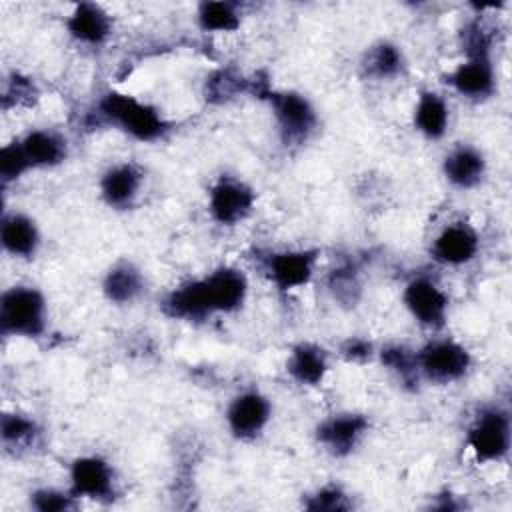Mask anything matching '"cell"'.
<instances>
[{
  "instance_id": "obj_1",
  "label": "cell",
  "mask_w": 512,
  "mask_h": 512,
  "mask_svg": "<svg viewBox=\"0 0 512 512\" xmlns=\"http://www.w3.org/2000/svg\"><path fill=\"white\" fill-rule=\"evenodd\" d=\"M100 112L138 140H154L166 128L164 120L152 106L142 104L128 94H108L100 102Z\"/></svg>"
},
{
  "instance_id": "obj_2",
  "label": "cell",
  "mask_w": 512,
  "mask_h": 512,
  "mask_svg": "<svg viewBox=\"0 0 512 512\" xmlns=\"http://www.w3.org/2000/svg\"><path fill=\"white\" fill-rule=\"evenodd\" d=\"M0 326L6 334L36 336L44 328V298L34 288H12L0 302Z\"/></svg>"
},
{
  "instance_id": "obj_3",
  "label": "cell",
  "mask_w": 512,
  "mask_h": 512,
  "mask_svg": "<svg viewBox=\"0 0 512 512\" xmlns=\"http://www.w3.org/2000/svg\"><path fill=\"white\" fill-rule=\"evenodd\" d=\"M416 364L430 380L450 382L464 376L470 366V356L460 344L452 340H438L420 350Z\"/></svg>"
},
{
  "instance_id": "obj_4",
  "label": "cell",
  "mask_w": 512,
  "mask_h": 512,
  "mask_svg": "<svg viewBox=\"0 0 512 512\" xmlns=\"http://www.w3.org/2000/svg\"><path fill=\"white\" fill-rule=\"evenodd\" d=\"M468 444L480 460H498L510 446V422L500 410H484L468 432Z\"/></svg>"
},
{
  "instance_id": "obj_5",
  "label": "cell",
  "mask_w": 512,
  "mask_h": 512,
  "mask_svg": "<svg viewBox=\"0 0 512 512\" xmlns=\"http://www.w3.org/2000/svg\"><path fill=\"white\" fill-rule=\"evenodd\" d=\"M272 106L286 142H302L316 124V116L306 98L294 92L272 94Z\"/></svg>"
},
{
  "instance_id": "obj_6",
  "label": "cell",
  "mask_w": 512,
  "mask_h": 512,
  "mask_svg": "<svg viewBox=\"0 0 512 512\" xmlns=\"http://www.w3.org/2000/svg\"><path fill=\"white\" fill-rule=\"evenodd\" d=\"M254 194L238 180L222 178L210 192V212L220 224H236L248 216Z\"/></svg>"
},
{
  "instance_id": "obj_7",
  "label": "cell",
  "mask_w": 512,
  "mask_h": 512,
  "mask_svg": "<svg viewBox=\"0 0 512 512\" xmlns=\"http://www.w3.org/2000/svg\"><path fill=\"white\" fill-rule=\"evenodd\" d=\"M404 304L424 326H440L446 318L448 300L444 292L426 278H416L406 286Z\"/></svg>"
},
{
  "instance_id": "obj_8",
  "label": "cell",
  "mask_w": 512,
  "mask_h": 512,
  "mask_svg": "<svg viewBox=\"0 0 512 512\" xmlns=\"http://www.w3.org/2000/svg\"><path fill=\"white\" fill-rule=\"evenodd\" d=\"M212 312H232L246 296V278L234 268H220L202 278Z\"/></svg>"
},
{
  "instance_id": "obj_9",
  "label": "cell",
  "mask_w": 512,
  "mask_h": 512,
  "mask_svg": "<svg viewBox=\"0 0 512 512\" xmlns=\"http://www.w3.org/2000/svg\"><path fill=\"white\" fill-rule=\"evenodd\" d=\"M270 418V404L258 392L240 394L228 408L230 430L238 438L256 436Z\"/></svg>"
},
{
  "instance_id": "obj_10",
  "label": "cell",
  "mask_w": 512,
  "mask_h": 512,
  "mask_svg": "<svg viewBox=\"0 0 512 512\" xmlns=\"http://www.w3.org/2000/svg\"><path fill=\"white\" fill-rule=\"evenodd\" d=\"M478 252V236L466 224H450L446 226L434 240L432 254L438 262L460 266L474 258Z\"/></svg>"
},
{
  "instance_id": "obj_11",
  "label": "cell",
  "mask_w": 512,
  "mask_h": 512,
  "mask_svg": "<svg viewBox=\"0 0 512 512\" xmlns=\"http://www.w3.org/2000/svg\"><path fill=\"white\" fill-rule=\"evenodd\" d=\"M72 494L104 498L112 492V472L108 464L100 458L86 456L78 458L70 470Z\"/></svg>"
},
{
  "instance_id": "obj_12",
  "label": "cell",
  "mask_w": 512,
  "mask_h": 512,
  "mask_svg": "<svg viewBox=\"0 0 512 512\" xmlns=\"http://www.w3.org/2000/svg\"><path fill=\"white\" fill-rule=\"evenodd\" d=\"M314 252H282L274 254L268 260V272L272 282L280 290H292L304 286L314 268Z\"/></svg>"
},
{
  "instance_id": "obj_13",
  "label": "cell",
  "mask_w": 512,
  "mask_h": 512,
  "mask_svg": "<svg viewBox=\"0 0 512 512\" xmlns=\"http://www.w3.org/2000/svg\"><path fill=\"white\" fill-rule=\"evenodd\" d=\"M366 426L368 422L362 416H336L318 428V438L334 454H348L356 446L358 438L364 434Z\"/></svg>"
},
{
  "instance_id": "obj_14",
  "label": "cell",
  "mask_w": 512,
  "mask_h": 512,
  "mask_svg": "<svg viewBox=\"0 0 512 512\" xmlns=\"http://www.w3.org/2000/svg\"><path fill=\"white\" fill-rule=\"evenodd\" d=\"M450 82L468 98H486L494 90V72L488 58H470L452 72Z\"/></svg>"
},
{
  "instance_id": "obj_15",
  "label": "cell",
  "mask_w": 512,
  "mask_h": 512,
  "mask_svg": "<svg viewBox=\"0 0 512 512\" xmlns=\"http://www.w3.org/2000/svg\"><path fill=\"white\" fill-rule=\"evenodd\" d=\"M68 30L74 38L86 44H100L110 32L106 12L96 4H78L68 18Z\"/></svg>"
},
{
  "instance_id": "obj_16",
  "label": "cell",
  "mask_w": 512,
  "mask_h": 512,
  "mask_svg": "<svg viewBox=\"0 0 512 512\" xmlns=\"http://www.w3.org/2000/svg\"><path fill=\"white\" fill-rule=\"evenodd\" d=\"M102 196L114 208H126L132 204L140 188V172L132 164H120L106 172L102 178Z\"/></svg>"
},
{
  "instance_id": "obj_17",
  "label": "cell",
  "mask_w": 512,
  "mask_h": 512,
  "mask_svg": "<svg viewBox=\"0 0 512 512\" xmlns=\"http://www.w3.org/2000/svg\"><path fill=\"white\" fill-rule=\"evenodd\" d=\"M444 174L452 184L470 188L484 176V158L472 148H456L444 160Z\"/></svg>"
},
{
  "instance_id": "obj_18",
  "label": "cell",
  "mask_w": 512,
  "mask_h": 512,
  "mask_svg": "<svg viewBox=\"0 0 512 512\" xmlns=\"http://www.w3.org/2000/svg\"><path fill=\"white\" fill-rule=\"evenodd\" d=\"M0 238L4 248L14 256H32L38 246V230L34 222L22 214L4 218Z\"/></svg>"
},
{
  "instance_id": "obj_19",
  "label": "cell",
  "mask_w": 512,
  "mask_h": 512,
  "mask_svg": "<svg viewBox=\"0 0 512 512\" xmlns=\"http://www.w3.org/2000/svg\"><path fill=\"white\" fill-rule=\"evenodd\" d=\"M30 166H54L64 160V142L46 130H34L20 142Z\"/></svg>"
},
{
  "instance_id": "obj_20",
  "label": "cell",
  "mask_w": 512,
  "mask_h": 512,
  "mask_svg": "<svg viewBox=\"0 0 512 512\" xmlns=\"http://www.w3.org/2000/svg\"><path fill=\"white\" fill-rule=\"evenodd\" d=\"M326 354L318 346L300 344L292 350L288 360V372L300 384H318L326 372Z\"/></svg>"
},
{
  "instance_id": "obj_21",
  "label": "cell",
  "mask_w": 512,
  "mask_h": 512,
  "mask_svg": "<svg viewBox=\"0 0 512 512\" xmlns=\"http://www.w3.org/2000/svg\"><path fill=\"white\" fill-rule=\"evenodd\" d=\"M416 126L428 138H440L448 124V108L434 92H424L416 106Z\"/></svg>"
},
{
  "instance_id": "obj_22",
  "label": "cell",
  "mask_w": 512,
  "mask_h": 512,
  "mask_svg": "<svg viewBox=\"0 0 512 512\" xmlns=\"http://www.w3.org/2000/svg\"><path fill=\"white\" fill-rule=\"evenodd\" d=\"M142 288V278L138 270H134L130 264H118L114 266L104 280V292L112 302L124 304L130 302Z\"/></svg>"
},
{
  "instance_id": "obj_23",
  "label": "cell",
  "mask_w": 512,
  "mask_h": 512,
  "mask_svg": "<svg viewBox=\"0 0 512 512\" xmlns=\"http://www.w3.org/2000/svg\"><path fill=\"white\" fill-rule=\"evenodd\" d=\"M198 20L204 30H216V32H230V30H236L240 24V18H238L234 6L228 2L200 4Z\"/></svg>"
},
{
  "instance_id": "obj_24",
  "label": "cell",
  "mask_w": 512,
  "mask_h": 512,
  "mask_svg": "<svg viewBox=\"0 0 512 512\" xmlns=\"http://www.w3.org/2000/svg\"><path fill=\"white\" fill-rule=\"evenodd\" d=\"M402 66V54L396 46L392 44H380L368 54L366 68L372 76L378 78H388L394 76Z\"/></svg>"
},
{
  "instance_id": "obj_25",
  "label": "cell",
  "mask_w": 512,
  "mask_h": 512,
  "mask_svg": "<svg viewBox=\"0 0 512 512\" xmlns=\"http://www.w3.org/2000/svg\"><path fill=\"white\" fill-rule=\"evenodd\" d=\"M28 168H30V164L26 160V154H24L20 142H12V144L2 148V152H0V176H2L4 182H10V180L18 178Z\"/></svg>"
},
{
  "instance_id": "obj_26",
  "label": "cell",
  "mask_w": 512,
  "mask_h": 512,
  "mask_svg": "<svg viewBox=\"0 0 512 512\" xmlns=\"http://www.w3.org/2000/svg\"><path fill=\"white\" fill-rule=\"evenodd\" d=\"M34 434V424L28 418L16 416V414H6L2 418V438L4 442H22Z\"/></svg>"
},
{
  "instance_id": "obj_27",
  "label": "cell",
  "mask_w": 512,
  "mask_h": 512,
  "mask_svg": "<svg viewBox=\"0 0 512 512\" xmlns=\"http://www.w3.org/2000/svg\"><path fill=\"white\" fill-rule=\"evenodd\" d=\"M310 510H346L348 502L346 496L338 490V488H324L320 490L316 496H312V500L306 504Z\"/></svg>"
},
{
  "instance_id": "obj_28",
  "label": "cell",
  "mask_w": 512,
  "mask_h": 512,
  "mask_svg": "<svg viewBox=\"0 0 512 512\" xmlns=\"http://www.w3.org/2000/svg\"><path fill=\"white\" fill-rule=\"evenodd\" d=\"M72 496H64L54 490H42L34 494V508L42 512H56V510H66L72 506Z\"/></svg>"
}]
</instances>
